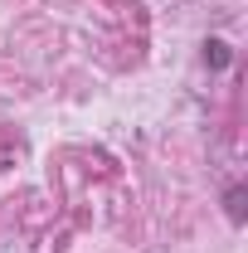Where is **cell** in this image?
<instances>
[{
	"instance_id": "cell-1",
	"label": "cell",
	"mask_w": 248,
	"mask_h": 253,
	"mask_svg": "<svg viewBox=\"0 0 248 253\" xmlns=\"http://www.w3.org/2000/svg\"><path fill=\"white\" fill-rule=\"evenodd\" d=\"M205 59L214 63V68H229V44H224V39H209V44H205Z\"/></svg>"
},
{
	"instance_id": "cell-2",
	"label": "cell",
	"mask_w": 248,
	"mask_h": 253,
	"mask_svg": "<svg viewBox=\"0 0 248 253\" xmlns=\"http://www.w3.org/2000/svg\"><path fill=\"white\" fill-rule=\"evenodd\" d=\"M229 219H234V224H244V185H234V190H229Z\"/></svg>"
}]
</instances>
